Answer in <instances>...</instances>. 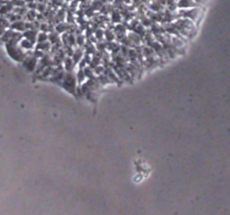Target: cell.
Here are the masks:
<instances>
[{"mask_svg":"<svg viewBox=\"0 0 230 215\" xmlns=\"http://www.w3.org/2000/svg\"><path fill=\"white\" fill-rule=\"evenodd\" d=\"M77 64L74 63V61H73V58L71 56H66L65 57V59H64V69L66 72H71V71H73L74 69V66H75Z\"/></svg>","mask_w":230,"mask_h":215,"instance_id":"cell-7","label":"cell"},{"mask_svg":"<svg viewBox=\"0 0 230 215\" xmlns=\"http://www.w3.org/2000/svg\"><path fill=\"white\" fill-rule=\"evenodd\" d=\"M37 32L35 30V29H27L25 33H24V37L27 38V39H29L31 42L33 43H35V42H37Z\"/></svg>","mask_w":230,"mask_h":215,"instance_id":"cell-6","label":"cell"},{"mask_svg":"<svg viewBox=\"0 0 230 215\" xmlns=\"http://www.w3.org/2000/svg\"><path fill=\"white\" fill-rule=\"evenodd\" d=\"M111 21H112V23H116V24L122 23V16L120 15L119 11L114 10V11L111 13Z\"/></svg>","mask_w":230,"mask_h":215,"instance_id":"cell-8","label":"cell"},{"mask_svg":"<svg viewBox=\"0 0 230 215\" xmlns=\"http://www.w3.org/2000/svg\"><path fill=\"white\" fill-rule=\"evenodd\" d=\"M61 34L58 33L56 30L54 32H51L48 34V40L51 42L52 45L54 44H58V43H62V36H60Z\"/></svg>","mask_w":230,"mask_h":215,"instance_id":"cell-4","label":"cell"},{"mask_svg":"<svg viewBox=\"0 0 230 215\" xmlns=\"http://www.w3.org/2000/svg\"><path fill=\"white\" fill-rule=\"evenodd\" d=\"M87 37L85 35H77V45H79L80 47H84V45L87 44Z\"/></svg>","mask_w":230,"mask_h":215,"instance_id":"cell-11","label":"cell"},{"mask_svg":"<svg viewBox=\"0 0 230 215\" xmlns=\"http://www.w3.org/2000/svg\"><path fill=\"white\" fill-rule=\"evenodd\" d=\"M46 40H48V33L40 32L37 35V42L38 43H43V42H46Z\"/></svg>","mask_w":230,"mask_h":215,"instance_id":"cell-12","label":"cell"},{"mask_svg":"<svg viewBox=\"0 0 230 215\" xmlns=\"http://www.w3.org/2000/svg\"><path fill=\"white\" fill-rule=\"evenodd\" d=\"M38 61L39 59L37 57L34 56V54H33V55H28V56H26V58L24 59V65H25V67L29 71V72H33V71L36 70L37 64H38Z\"/></svg>","mask_w":230,"mask_h":215,"instance_id":"cell-3","label":"cell"},{"mask_svg":"<svg viewBox=\"0 0 230 215\" xmlns=\"http://www.w3.org/2000/svg\"><path fill=\"white\" fill-rule=\"evenodd\" d=\"M84 50L83 47H77V50L74 51V54L72 55V58H73V61H74V63L75 64H79L80 63V61L83 58L84 56Z\"/></svg>","mask_w":230,"mask_h":215,"instance_id":"cell-5","label":"cell"},{"mask_svg":"<svg viewBox=\"0 0 230 215\" xmlns=\"http://www.w3.org/2000/svg\"><path fill=\"white\" fill-rule=\"evenodd\" d=\"M94 36L98 40H102V39H104V30L102 28H98L97 30H94Z\"/></svg>","mask_w":230,"mask_h":215,"instance_id":"cell-13","label":"cell"},{"mask_svg":"<svg viewBox=\"0 0 230 215\" xmlns=\"http://www.w3.org/2000/svg\"><path fill=\"white\" fill-rule=\"evenodd\" d=\"M98 80H99V82H100L101 85H106L108 83H111V80L109 79V76L106 73H102V74L98 75Z\"/></svg>","mask_w":230,"mask_h":215,"instance_id":"cell-10","label":"cell"},{"mask_svg":"<svg viewBox=\"0 0 230 215\" xmlns=\"http://www.w3.org/2000/svg\"><path fill=\"white\" fill-rule=\"evenodd\" d=\"M177 15H180L182 18H189L193 20V21H195L199 18V16H200V9L199 8H193V7L190 8V9L182 8L177 13Z\"/></svg>","mask_w":230,"mask_h":215,"instance_id":"cell-2","label":"cell"},{"mask_svg":"<svg viewBox=\"0 0 230 215\" xmlns=\"http://www.w3.org/2000/svg\"><path fill=\"white\" fill-rule=\"evenodd\" d=\"M88 77H87V75H85V73H84V70L83 69H79V71H77V82L80 83V84H82V83L87 80Z\"/></svg>","mask_w":230,"mask_h":215,"instance_id":"cell-9","label":"cell"},{"mask_svg":"<svg viewBox=\"0 0 230 215\" xmlns=\"http://www.w3.org/2000/svg\"><path fill=\"white\" fill-rule=\"evenodd\" d=\"M77 74H74L73 71H71V72H66V73H65L63 80H62V82H61V85H62L67 92H70L72 94H75L77 89Z\"/></svg>","mask_w":230,"mask_h":215,"instance_id":"cell-1","label":"cell"}]
</instances>
